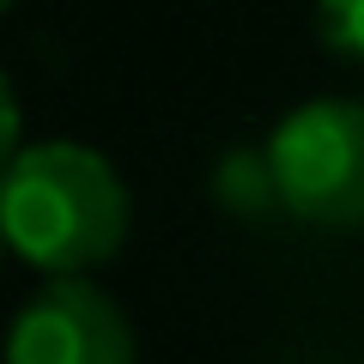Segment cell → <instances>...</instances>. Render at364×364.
I'll return each instance as SVG.
<instances>
[{
  "label": "cell",
  "instance_id": "obj_1",
  "mask_svg": "<svg viewBox=\"0 0 364 364\" xmlns=\"http://www.w3.org/2000/svg\"><path fill=\"white\" fill-rule=\"evenodd\" d=\"M0 231L49 279H85L128 243V182L97 146L37 140L0 176Z\"/></svg>",
  "mask_w": 364,
  "mask_h": 364
},
{
  "label": "cell",
  "instance_id": "obj_2",
  "mask_svg": "<svg viewBox=\"0 0 364 364\" xmlns=\"http://www.w3.org/2000/svg\"><path fill=\"white\" fill-rule=\"evenodd\" d=\"M267 170L291 219L322 231L364 225V104L310 97L279 116L267 140Z\"/></svg>",
  "mask_w": 364,
  "mask_h": 364
},
{
  "label": "cell",
  "instance_id": "obj_3",
  "mask_svg": "<svg viewBox=\"0 0 364 364\" xmlns=\"http://www.w3.org/2000/svg\"><path fill=\"white\" fill-rule=\"evenodd\" d=\"M0 364H140L134 322L91 279H49L6 328Z\"/></svg>",
  "mask_w": 364,
  "mask_h": 364
},
{
  "label": "cell",
  "instance_id": "obj_4",
  "mask_svg": "<svg viewBox=\"0 0 364 364\" xmlns=\"http://www.w3.org/2000/svg\"><path fill=\"white\" fill-rule=\"evenodd\" d=\"M316 31L328 49L364 61V0H316Z\"/></svg>",
  "mask_w": 364,
  "mask_h": 364
},
{
  "label": "cell",
  "instance_id": "obj_5",
  "mask_svg": "<svg viewBox=\"0 0 364 364\" xmlns=\"http://www.w3.org/2000/svg\"><path fill=\"white\" fill-rule=\"evenodd\" d=\"M18 152H25V146H18V97H13V85H6V73H0V176L13 170Z\"/></svg>",
  "mask_w": 364,
  "mask_h": 364
},
{
  "label": "cell",
  "instance_id": "obj_6",
  "mask_svg": "<svg viewBox=\"0 0 364 364\" xmlns=\"http://www.w3.org/2000/svg\"><path fill=\"white\" fill-rule=\"evenodd\" d=\"M6 255H13V249H6V231H0V261H6Z\"/></svg>",
  "mask_w": 364,
  "mask_h": 364
},
{
  "label": "cell",
  "instance_id": "obj_7",
  "mask_svg": "<svg viewBox=\"0 0 364 364\" xmlns=\"http://www.w3.org/2000/svg\"><path fill=\"white\" fill-rule=\"evenodd\" d=\"M6 6H13V0H0V18H6Z\"/></svg>",
  "mask_w": 364,
  "mask_h": 364
}]
</instances>
